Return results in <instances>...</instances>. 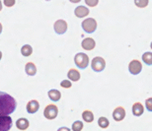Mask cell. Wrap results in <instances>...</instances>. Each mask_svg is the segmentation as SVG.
<instances>
[{
    "label": "cell",
    "mask_w": 152,
    "mask_h": 131,
    "mask_svg": "<svg viewBox=\"0 0 152 131\" xmlns=\"http://www.w3.org/2000/svg\"><path fill=\"white\" fill-rule=\"evenodd\" d=\"M17 108V102L9 94L0 91V116H9Z\"/></svg>",
    "instance_id": "obj_1"
},
{
    "label": "cell",
    "mask_w": 152,
    "mask_h": 131,
    "mask_svg": "<svg viewBox=\"0 0 152 131\" xmlns=\"http://www.w3.org/2000/svg\"><path fill=\"white\" fill-rule=\"evenodd\" d=\"M81 27L83 31L87 33H92L97 29V22L94 18H87L81 24Z\"/></svg>",
    "instance_id": "obj_2"
},
{
    "label": "cell",
    "mask_w": 152,
    "mask_h": 131,
    "mask_svg": "<svg viewBox=\"0 0 152 131\" xmlns=\"http://www.w3.org/2000/svg\"><path fill=\"white\" fill-rule=\"evenodd\" d=\"M74 62L76 66L80 69H85L89 64V57L87 54L83 52H79L74 56Z\"/></svg>",
    "instance_id": "obj_3"
},
{
    "label": "cell",
    "mask_w": 152,
    "mask_h": 131,
    "mask_svg": "<svg viewBox=\"0 0 152 131\" xmlns=\"http://www.w3.org/2000/svg\"><path fill=\"white\" fill-rule=\"evenodd\" d=\"M106 67V61L105 59L101 56L94 57L91 62V68L95 72H101L105 69Z\"/></svg>",
    "instance_id": "obj_4"
},
{
    "label": "cell",
    "mask_w": 152,
    "mask_h": 131,
    "mask_svg": "<svg viewBox=\"0 0 152 131\" xmlns=\"http://www.w3.org/2000/svg\"><path fill=\"white\" fill-rule=\"evenodd\" d=\"M57 114H58V108L56 105H48L45 108L44 115L45 117L48 120H53L56 118Z\"/></svg>",
    "instance_id": "obj_5"
},
{
    "label": "cell",
    "mask_w": 152,
    "mask_h": 131,
    "mask_svg": "<svg viewBox=\"0 0 152 131\" xmlns=\"http://www.w3.org/2000/svg\"><path fill=\"white\" fill-rule=\"evenodd\" d=\"M142 70V64L140 61H138V60H132V61L129 62V71L130 74L132 75H137L139 73L141 72Z\"/></svg>",
    "instance_id": "obj_6"
},
{
    "label": "cell",
    "mask_w": 152,
    "mask_h": 131,
    "mask_svg": "<svg viewBox=\"0 0 152 131\" xmlns=\"http://www.w3.org/2000/svg\"><path fill=\"white\" fill-rule=\"evenodd\" d=\"M54 32L58 35H63L67 31V23L64 20H57L53 25Z\"/></svg>",
    "instance_id": "obj_7"
},
{
    "label": "cell",
    "mask_w": 152,
    "mask_h": 131,
    "mask_svg": "<svg viewBox=\"0 0 152 131\" xmlns=\"http://www.w3.org/2000/svg\"><path fill=\"white\" fill-rule=\"evenodd\" d=\"M12 127V118L10 116H0V131H9Z\"/></svg>",
    "instance_id": "obj_8"
},
{
    "label": "cell",
    "mask_w": 152,
    "mask_h": 131,
    "mask_svg": "<svg viewBox=\"0 0 152 131\" xmlns=\"http://www.w3.org/2000/svg\"><path fill=\"white\" fill-rule=\"evenodd\" d=\"M126 117V109L123 106H118L113 111V118L115 121H121Z\"/></svg>",
    "instance_id": "obj_9"
},
{
    "label": "cell",
    "mask_w": 152,
    "mask_h": 131,
    "mask_svg": "<svg viewBox=\"0 0 152 131\" xmlns=\"http://www.w3.org/2000/svg\"><path fill=\"white\" fill-rule=\"evenodd\" d=\"M81 47L85 50H92L96 47V41L92 38H86L84 39L81 42Z\"/></svg>",
    "instance_id": "obj_10"
},
{
    "label": "cell",
    "mask_w": 152,
    "mask_h": 131,
    "mask_svg": "<svg viewBox=\"0 0 152 131\" xmlns=\"http://www.w3.org/2000/svg\"><path fill=\"white\" fill-rule=\"evenodd\" d=\"M39 108V103L38 100H32L27 103V106H26V109L28 111V114H35L37 112Z\"/></svg>",
    "instance_id": "obj_11"
},
{
    "label": "cell",
    "mask_w": 152,
    "mask_h": 131,
    "mask_svg": "<svg viewBox=\"0 0 152 131\" xmlns=\"http://www.w3.org/2000/svg\"><path fill=\"white\" fill-rule=\"evenodd\" d=\"M74 14L77 18H84L89 15V9L84 6H78L74 10Z\"/></svg>",
    "instance_id": "obj_12"
},
{
    "label": "cell",
    "mask_w": 152,
    "mask_h": 131,
    "mask_svg": "<svg viewBox=\"0 0 152 131\" xmlns=\"http://www.w3.org/2000/svg\"><path fill=\"white\" fill-rule=\"evenodd\" d=\"M30 126V122L29 120L27 119L25 117H22V118H19L17 121H16V127L18 129L20 130H26L28 129Z\"/></svg>",
    "instance_id": "obj_13"
},
{
    "label": "cell",
    "mask_w": 152,
    "mask_h": 131,
    "mask_svg": "<svg viewBox=\"0 0 152 131\" xmlns=\"http://www.w3.org/2000/svg\"><path fill=\"white\" fill-rule=\"evenodd\" d=\"M67 76H68V79L70 81H73V82H77L80 80V72L78 71V70H76L74 68H71L70 70L68 71L67 73Z\"/></svg>",
    "instance_id": "obj_14"
},
{
    "label": "cell",
    "mask_w": 152,
    "mask_h": 131,
    "mask_svg": "<svg viewBox=\"0 0 152 131\" xmlns=\"http://www.w3.org/2000/svg\"><path fill=\"white\" fill-rule=\"evenodd\" d=\"M48 98H50V100H51L53 102H58L60 98H61V93H60L58 90L53 89V90L48 91Z\"/></svg>",
    "instance_id": "obj_15"
},
{
    "label": "cell",
    "mask_w": 152,
    "mask_h": 131,
    "mask_svg": "<svg viewBox=\"0 0 152 131\" xmlns=\"http://www.w3.org/2000/svg\"><path fill=\"white\" fill-rule=\"evenodd\" d=\"M143 111H144V108L140 103H135L132 106V114L134 116H140L143 114Z\"/></svg>",
    "instance_id": "obj_16"
},
{
    "label": "cell",
    "mask_w": 152,
    "mask_h": 131,
    "mask_svg": "<svg viewBox=\"0 0 152 131\" xmlns=\"http://www.w3.org/2000/svg\"><path fill=\"white\" fill-rule=\"evenodd\" d=\"M25 71L29 76H34L37 73V66L33 62H28L25 66Z\"/></svg>",
    "instance_id": "obj_17"
},
{
    "label": "cell",
    "mask_w": 152,
    "mask_h": 131,
    "mask_svg": "<svg viewBox=\"0 0 152 131\" xmlns=\"http://www.w3.org/2000/svg\"><path fill=\"white\" fill-rule=\"evenodd\" d=\"M82 118H83L85 122L91 123L94 120V114L91 111H84L82 112Z\"/></svg>",
    "instance_id": "obj_18"
},
{
    "label": "cell",
    "mask_w": 152,
    "mask_h": 131,
    "mask_svg": "<svg viewBox=\"0 0 152 131\" xmlns=\"http://www.w3.org/2000/svg\"><path fill=\"white\" fill-rule=\"evenodd\" d=\"M21 53H22L23 56H30L33 53V47L30 44L23 45L22 48H21Z\"/></svg>",
    "instance_id": "obj_19"
},
{
    "label": "cell",
    "mask_w": 152,
    "mask_h": 131,
    "mask_svg": "<svg viewBox=\"0 0 152 131\" xmlns=\"http://www.w3.org/2000/svg\"><path fill=\"white\" fill-rule=\"evenodd\" d=\"M142 61L149 66L152 65V52H150V51L144 52L143 55H142Z\"/></svg>",
    "instance_id": "obj_20"
},
{
    "label": "cell",
    "mask_w": 152,
    "mask_h": 131,
    "mask_svg": "<svg viewBox=\"0 0 152 131\" xmlns=\"http://www.w3.org/2000/svg\"><path fill=\"white\" fill-rule=\"evenodd\" d=\"M98 125L101 127V128H107V127L110 125V121H109L107 117L101 116V117H99V119H98Z\"/></svg>",
    "instance_id": "obj_21"
},
{
    "label": "cell",
    "mask_w": 152,
    "mask_h": 131,
    "mask_svg": "<svg viewBox=\"0 0 152 131\" xmlns=\"http://www.w3.org/2000/svg\"><path fill=\"white\" fill-rule=\"evenodd\" d=\"M72 131H81L83 129V122L80 120H76L75 122L72 124Z\"/></svg>",
    "instance_id": "obj_22"
},
{
    "label": "cell",
    "mask_w": 152,
    "mask_h": 131,
    "mask_svg": "<svg viewBox=\"0 0 152 131\" xmlns=\"http://www.w3.org/2000/svg\"><path fill=\"white\" fill-rule=\"evenodd\" d=\"M134 3H135V5L137 6V7L143 8V7H145V6L148 5V0H140V1H138V0H135Z\"/></svg>",
    "instance_id": "obj_23"
},
{
    "label": "cell",
    "mask_w": 152,
    "mask_h": 131,
    "mask_svg": "<svg viewBox=\"0 0 152 131\" xmlns=\"http://www.w3.org/2000/svg\"><path fill=\"white\" fill-rule=\"evenodd\" d=\"M145 108L148 111L152 112V98H148L145 100Z\"/></svg>",
    "instance_id": "obj_24"
},
{
    "label": "cell",
    "mask_w": 152,
    "mask_h": 131,
    "mask_svg": "<svg viewBox=\"0 0 152 131\" xmlns=\"http://www.w3.org/2000/svg\"><path fill=\"white\" fill-rule=\"evenodd\" d=\"M60 86H61L62 88H65V89L71 88V86H72L71 81H69V80H63V81H61V83H60Z\"/></svg>",
    "instance_id": "obj_25"
},
{
    "label": "cell",
    "mask_w": 152,
    "mask_h": 131,
    "mask_svg": "<svg viewBox=\"0 0 152 131\" xmlns=\"http://www.w3.org/2000/svg\"><path fill=\"white\" fill-rule=\"evenodd\" d=\"M4 4L5 6H7V7H12V6H14L15 5V0H4Z\"/></svg>",
    "instance_id": "obj_26"
},
{
    "label": "cell",
    "mask_w": 152,
    "mask_h": 131,
    "mask_svg": "<svg viewBox=\"0 0 152 131\" xmlns=\"http://www.w3.org/2000/svg\"><path fill=\"white\" fill-rule=\"evenodd\" d=\"M85 2H86V4L87 5H89V6H92V7H93V6H96L97 4H98V0H95V1H91V0H86V1H85Z\"/></svg>",
    "instance_id": "obj_27"
},
{
    "label": "cell",
    "mask_w": 152,
    "mask_h": 131,
    "mask_svg": "<svg viewBox=\"0 0 152 131\" xmlns=\"http://www.w3.org/2000/svg\"><path fill=\"white\" fill-rule=\"evenodd\" d=\"M57 131H71V130L67 128V127H60V128L57 129Z\"/></svg>",
    "instance_id": "obj_28"
},
{
    "label": "cell",
    "mask_w": 152,
    "mask_h": 131,
    "mask_svg": "<svg viewBox=\"0 0 152 131\" xmlns=\"http://www.w3.org/2000/svg\"><path fill=\"white\" fill-rule=\"evenodd\" d=\"M2 33V24L0 23V33Z\"/></svg>",
    "instance_id": "obj_29"
},
{
    "label": "cell",
    "mask_w": 152,
    "mask_h": 131,
    "mask_svg": "<svg viewBox=\"0 0 152 131\" xmlns=\"http://www.w3.org/2000/svg\"><path fill=\"white\" fill-rule=\"evenodd\" d=\"M2 10V3H1V1H0V11Z\"/></svg>",
    "instance_id": "obj_30"
},
{
    "label": "cell",
    "mask_w": 152,
    "mask_h": 131,
    "mask_svg": "<svg viewBox=\"0 0 152 131\" xmlns=\"http://www.w3.org/2000/svg\"><path fill=\"white\" fill-rule=\"evenodd\" d=\"M1 58H2V52L0 51V60H1Z\"/></svg>",
    "instance_id": "obj_31"
},
{
    "label": "cell",
    "mask_w": 152,
    "mask_h": 131,
    "mask_svg": "<svg viewBox=\"0 0 152 131\" xmlns=\"http://www.w3.org/2000/svg\"><path fill=\"white\" fill-rule=\"evenodd\" d=\"M150 47H151V49H152V41H151V44H150Z\"/></svg>",
    "instance_id": "obj_32"
}]
</instances>
